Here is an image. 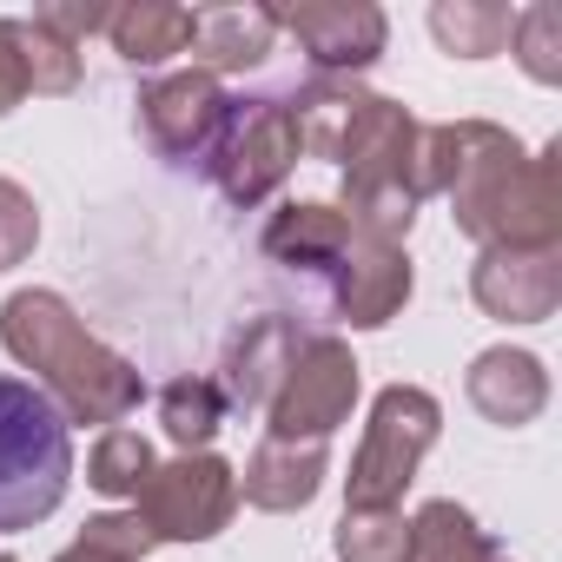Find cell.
Returning a JSON list of instances; mask_svg holds the SVG:
<instances>
[{
  "label": "cell",
  "instance_id": "cell-20",
  "mask_svg": "<svg viewBox=\"0 0 562 562\" xmlns=\"http://www.w3.org/2000/svg\"><path fill=\"white\" fill-rule=\"evenodd\" d=\"M509 27H516V8H503V0H437V8H430V34L457 60L503 54L509 47Z\"/></svg>",
  "mask_w": 562,
  "mask_h": 562
},
{
  "label": "cell",
  "instance_id": "cell-13",
  "mask_svg": "<svg viewBox=\"0 0 562 562\" xmlns=\"http://www.w3.org/2000/svg\"><path fill=\"white\" fill-rule=\"evenodd\" d=\"M299 345H305V331H299L292 318H251L245 331H232L225 364H218V371H225V378H218L225 411H265V404L278 397V384H285Z\"/></svg>",
  "mask_w": 562,
  "mask_h": 562
},
{
  "label": "cell",
  "instance_id": "cell-29",
  "mask_svg": "<svg viewBox=\"0 0 562 562\" xmlns=\"http://www.w3.org/2000/svg\"><path fill=\"white\" fill-rule=\"evenodd\" d=\"M21 100H27V67H21V54H14L8 21H0V120H8Z\"/></svg>",
  "mask_w": 562,
  "mask_h": 562
},
{
  "label": "cell",
  "instance_id": "cell-8",
  "mask_svg": "<svg viewBox=\"0 0 562 562\" xmlns=\"http://www.w3.org/2000/svg\"><path fill=\"white\" fill-rule=\"evenodd\" d=\"M358 384L364 378H358V358H351L345 338H325V331L305 338L292 371H285V384H278V397L265 404L271 437H285V443H331V430L358 404Z\"/></svg>",
  "mask_w": 562,
  "mask_h": 562
},
{
  "label": "cell",
  "instance_id": "cell-6",
  "mask_svg": "<svg viewBox=\"0 0 562 562\" xmlns=\"http://www.w3.org/2000/svg\"><path fill=\"white\" fill-rule=\"evenodd\" d=\"M305 139H299V113L285 93H258V100H232L212 153H205V172L212 186L232 199V205H265L278 186H285V172L299 166Z\"/></svg>",
  "mask_w": 562,
  "mask_h": 562
},
{
  "label": "cell",
  "instance_id": "cell-11",
  "mask_svg": "<svg viewBox=\"0 0 562 562\" xmlns=\"http://www.w3.org/2000/svg\"><path fill=\"white\" fill-rule=\"evenodd\" d=\"M325 292L345 325L378 331L411 305V258H404V245H384L364 225H351V238L338 245V258L325 271Z\"/></svg>",
  "mask_w": 562,
  "mask_h": 562
},
{
  "label": "cell",
  "instance_id": "cell-18",
  "mask_svg": "<svg viewBox=\"0 0 562 562\" xmlns=\"http://www.w3.org/2000/svg\"><path fill=\"white\" fill-rule=\"evenodd\" d=\"M106 34H113V54L126 67H166L192 41V8H172V0H133V8H113Z\"/></svg>",
  "mask_w": 562,
  "mask_h": 562
},
{
  "label": "cell",
  "instance_id": "cell-10",
  "mask_svg": "<svg viewBox=\"0 0 562 562\" xmlns=\"http://www.w3.org/2000/svg\"><path fill=\"white\" fill-rule=\"evenodd\" d=\"M305 60H312V80H358L364 67H378L391 27L371 0H305V8H285L278 14Z\"/></svg>",
  "mask_w": 562,
  "mask_h": 562
},
{
  "label": "cell",
  "instance_id": "cell-5",
  "mask_svg": "<svg viewBox=\"0 0 562 562\" xmlns=\"http://www.w3.org/2000/svg\"><path fill=\"white\" fill-rule=\"evenodd\" d=\"M437 430H443V411H437L430 391L384 384L371 397V424H364V443H358L351 476H345V490H351L345 509H397L411 476H417V463L430 457Z\"/></svg>",
  "mask_w": 562,
  "mask_h": 562
},
{
  "label": "cell",
  "instance_id": "cell-17",
  "mask_svg": "<svg viewBox=\"0 0 562 562\" xmlns=\"http://www.w3.org/2000/svg\"><path fill=\"white\" fill-rule=\"evenodd\" d=\"M278 41V8H192V41L186 54L199 60V74H245L271 54Z\"/></svg>",
  "mask_w": 562,
  "mask_h": 562
},
{
  "label": "cell",
  "instance_id": "cell-24",
  "mask_svg": "<svg viewBox=\"0 0 562 562\" xmlns=\"http://www.w3.org/2000/svg\"><path fill=\"white\" fill-rule=\"evenodd\" d=\"M338 562H411V522H404V509H345V522H338Z\"/></svg>",
  "mask_w": 562,
  "mask_h": 562
},
{
  "label": "cell",
  "instance_id": "cell-30",
  "mask_svg": "<svg viewBox=\"0 0 562 562\" xmlns=\"http://www.w3.org/2000/svg\"><path fill=\"white\" fill-rule=\"evenodd\" d=\"M0 562H14V555H0Z\"/></svg>",
  "mask_w": 562,
  "mask_h": 562
},
{
  "label": "cell",
  "instance_id": "cell-14",
  "mask_svg": "<svg viewBox=\"0 0 562 562\" xmlns=\"http://www.w3.org/2000/svg\"><path fill=\"white\" fill-rule=\"evenodd\" d=\"M325 470H331V450H325V443H285V437H265V443L245 457L238 496H245L251 509L292 516V509H305V503L325 490Z\"/></svg>",
  "mask_w": 562,
  "mask_h": 562
},
{
  "label": "cell",
  "instance_id": "cell-2",
  "mask_svg": "<svg viewBox=\"0 0 562 562\" xmlns=\"http://www.w3.org/2000/svg\"><path fill=\"white\" fill-rule=\"evenodd\" d=\"M0 345L41 378V391L54 397V411L67 424H106L113 430L146 397V378L113 345H100L60 292H41V285L14 292L0 305Z\"/></svg>",
  "mask_w": 562,
  "mask_h": 562
},
{
  "label": "cell",
  "instance_id": "cell-9",
  "mask_svg": "<svg viewBox=\"0 0 562 562\" xmlns=\"http://www.w3.org/2000/svg\"><path fill=\"white\" fill-rule=\"evenodd\" d=\"M225 113H232L225 87H218L212 74H199V67L166 74V80H153V87L139 93V133H146V146H153L159 159H172V166H205V153H212Z\"/></svg>",
  "mask_w": 562,
  "mask_h": 562
},
{
  "label": "cell",
  "instance_id": "cell-16",
  "mask_svg": "<svg viewBox=\"0 0 562 562\" xmlns=\"http://www.w3.org/2000/svg\"><path fill=\"white\" fill-rule=\"evenodd\" d=\"M463 391H470V404H476L490 424L522 430V424H536L542 404H549V371H542V358L496 345V351H483V358L470 364Z\"/></svg>",
  "mask_w": 562,
  "mask_h": 562
},
{
  "label": "cell",
  "instance_id": "cell-28",
  "mask_svg": "<svg viewBox=\"0 0 562 562\" xmlns=\"http://www.w3.org/2000/svg\"><path fill=\"white\" fill-rule=\"evenodd\" d=\"M47 34H60L67 47H80L87 34H106V21H113V8H41L34 14Z\"/></svg>",
  "mask_w": 562,
  "mask_h": 562
},
{
  "label": "cell",
  "instance_id": "cell-15",
  "mask_svg": "<svg viewBox=\"0 0 562 562\" xmlns=\"http://www.w3.org/2000/svg\"><path fill=\"white\" fill-rule=\"evenodd\" d=\"M345 238H351V218H345L338 205L299 199V205H278V212L265 218L258 251H265L271 265H285V271L318 278V285H325V271H331V258H338V245H345Z\"/></svg>",
  "mask_w": 562,
  "mask_h": 562
},
{
  "label": "cell",
  "instance_id": "cell-21",
  "mask_svg": "<svg viewBox=\"0 0 562 562\" xmlns=\"http://www.w3.org/2000/svg\"><path fill=\"white\" fill-rule=\"evenodd\" d=\"M225 391H218V378H172L166 391H159V424H166V437L192 457V450H205L218 430H225Z\"/></svg>",
  "mask_w": 562,
  "mask_h": 562
},
{
  "label": "cell",
  "instance_id": "cell-12",
  "mask_svg": "<svg viewBox=\"0 0 562 562\" xmlns=\"http://www.w3.org/2000/svg\"><path fill=\"white\" fill-rule=\"evenodd\" d=\"M470 299L503 325H542L562 305V245L549 251H483L470 271Z\"/></svg>",
  "mask_w": 562,
  "mask_h": 562
},
{
  "label": "cell",
  "instance_id": "cell-4",
  "mask_svg": "<svg viewBox=\"0 0 562 562\" xmlns=\"http://www.w3.org/2000/svg\"><path fill=\"white\" fill-rule=\"evenodd\" d=\"M74 437L41 384L0 378V536L34 529L67 503Z\"/></svg>",
  "mask_w": 562,
  "mask_h": 562
},
{
  "label": "cell",
  "instance_id": "cell-19",
  "mask_svg": "<svg viewBox=\"0 0 562 562\" xmlns=\"http://www.w3.org/2000/svg\"><path fill=\"white\" fill-rule=\"evenodd\" d=\"M411 562H509V555L476 529V516L463 503L437 496L411 516Z\"/></svg>",
  "mask_w": 562,
  "mask_h": 562
},
{
  "label": "cell",
  "instance_id": "cell-7",
  "mask_svg": "<svg viewBox=\"0 0 562 562\" xmlns=\"http://www.w3.org/2000/svg\"><path fill=\"white\" fill-rule=\"evenodd\" d=\"M133 503L153 542H212L238 509V470L212 450H192L179 463H153Z\"/></svg>",
  "mask_w": 562,
  "mask_h": 562
},
{
  "label": "cell",
  "instance_id": "cell-23",
  "mask_svg": "<svg viewBox=\"0 0 562 562\" xmlns=\"http://www.w3.org/2000/svg\"><path fill=\"white\" fill-rule=\"evenodd\" d=\"M146 476H153V443L139 430H126V424L100 430V443L87 450V483L100 496H139Z\"/></svg>",
  "mask_w": 562,
  "mask_h": 562
},
{
  "label": "cell",
  "instance_id": "cell-27",
  "mask_svg": "<svg viewBox=\"0 0 562 562\" xmlns=\"http://www.w3.org/2000/svg\"><path fill=\"white\" fill-rule=\"evenodd\" d=\"M34 238H41V205L21 179H0V271H14L34 258Z\"/></svg>",
  "mask_w": 562,
  "mask_h": 562
},
{
  "label": "cell",
  "instance_id": "cell-22",
  "mask_svg": "<svg viewBox=\"0 0 562 562\" xmlns=\"http://www.w3.org/2000/svg\"><path fill=\"white\" fill-rule=\"evenodd\" d=\"M8 34H14V54L27 67V93H54L60 100V93L80 87V47H67L41 21H8Z\"/></svg>",
  "mask_w": 562,
  "mask_h": 562
},
{
  "label": "cell",
  "instance_id": "cell-25",
  "mask_svg": "<svg viewBox=\"0 0 562 562\" xmlns=\"http://www.w3.org/2000/svg\"><path fill=\"white\" fill-rule=\"evenodd\" d=\"M509 47H516V60H522L529 80H542V87L562 80V8H555V0H536V8L516 14Z\"/></svg>",
  "mask_w": 562,
  "mask_h": 562
},
{
  "label": "cell",
  "instance_id": "cell-26",
  "mask_svg": "<svg viewBox=\"0 0 562 562\" xmlns=\"http://www.w3.org/2000/svg\"><path fill=\"white\" fill-rule=\"evenodd\" d=\"M146 549H153V536L139 516H93L80 529V542L60 549L54 562H146Z\"/></svg>",
  "mask_w": 562,
  "mask_h": 562
},
{
  "label": "cell",
  "instance_id": "cell-3",
  "mask_svg": "<svg viewBox=\"0 0 562 562\" xmlns=\"http://www.w3.org/2000/svg\"><path fill=\"white\" fill-rule=\"evenodd\" d=\"M417 139H424V126L397 100L358 87V100L345 113V133H338V153H331L345 166V205L338 212L351 225H364L371 238H384V245H404V232H411V218L424 205V192H417Z\"/></svg>",
  "mask_w": 562,
  "mask_h": 562
},
{
  "label": "cell",
  "instance_id": "cell-1",
  "mask_svg": "<svg viewBox=\"0 0 562 562\" xmlns=\"http://www.w3.org/2000/svg\"><path fill=\"white\" fill-rule=\"evenodd\" d=\"M417 192H443L457 232L483 251H549L562 245V146L522 153L516 133L490 120L424 126L417 139Z\"/></svg>",
  "mask_w": 562,
  "mask_h": 562
}]
</instances>
